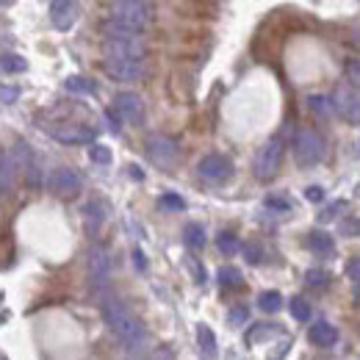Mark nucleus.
Segmentation results:
<instances>
[{
    "instance_id": "f257e3e1",
    "label": "nucleus",
    "mask_w": 360,
    "mask_h": 360,
    "mask_svg": "<svg viewBox=\"0 0 360 360\" xmlns=\"http://www.w3.org/2000/svg\"><path fill=\"white\" fill-rule=\"evenodd\" d=\"M103 319L108 324V330L114 333V338L128 349V352H141L147 347V333H144V324L136 319L117 297H103Z\"/></svg>"
},
{
    "instance_id": "f03ea898",
    "label": "nucleus",
    "mask_w": 360,
    "mask_h": 360,
    "mask_svg": "<svg viewBox=\"0 0 360 360\" xmlns=\"http://www.w3.org/2000/svg\"><path fill=\"white\" fill-rule=\"evenodd\" d=\"M108 20L134 31H147L153 22V8L147 3H114V8L108 11Z\"/></svg>"
},
{
    "instance_id": "4468645a",
    "label": "nucleus",
    "mask_w": 360,
    "mask_h": 360,
    "mask_svg": "<svg viewBox=\"0 0 360 360\" xmlns=\"http://www.w3.org/2000/svg\"><path fill=\"white\" fill-rule=\"evenodd\" d=\"M308 341L314 347H319V349H330V347L338 344V330L327 319H319L316 324H311V330H308Z\"/></svg>"
},
{
    "instance_id": "cd10ccee",
    "label": "nucleus",
    "mask_w": 360,
    "mask_h": 360,
    "mask_svg": "<svg viewBox=\"0 0 360 360\" xmlns=\"http://www.w3.org/2000/svg\"><path fill=\"white\" fill-rule=\"evenodd\" d=\"M67 91H75V94H94L97 86L91 84L89 78H70V81H67Z\"/></svg>"
},
{
    "instance_id": "f3484780",
    "label": "nucleus",
    "mask_w": 360,
    "mask_h": 360,
    "mask_svg": "<svg viewBox=\"0 0 360 360\" xmlns=\"http://www.w3.org/2000/svg\"><path fill=\"white\" fill-rule=\"evenodd\" d=\"M308 250L319 258H330V255H335V241L330 233L314 230V233H308Z\"/></svg>"
},
{
    "instance_id": "0eeeda50",
    "label": "nucleus",
    "mask_w": 360,
    "mask_h": 360,
    "mask_svg": "<svg viewBox=\"0 0 360 360\" xmlns=\"http://www.w3.org/2000/svg\"><path fill=\"white\" fill-rule=\"evenodd\" d=\"M333 108L335 114L349 122V125H360V94L349 84H341L335 94H333Z\"/></svg>"
},
{
    "instance_id": "dca6fc26",
    "label": "nucleus",
    "mask_w": 360,
    "mask_h": 360,
    "mask_svg": "<svg viewBox=\"0 0 360 360\" xmlns=\"http://www.w3.org/2000/svg\"><path fill=\"white\" fill-rule=\"evenodd\" d=\"M14 180H17V158L0 150V197L14 191Z\"/></svg>"
},
{
    "instance_id": "7ed1b4c3",
    "label": "nucleus",
    "mask_w": 360,
    "mask_h": 360,
    "mask_svg": "<svg viewBox=\"0 0 360 360\" xmlns=\"http://www.w3.org/2000/svg\"><path fill=\"white\" fill-rule=\"evenodd\" d=\"M105 58H144L147 45L141 34H111L103 39Z\"/></svg>"
},
{
    "instance_id": "a19ab883",
    "label": "nucleus",
    "mask_w": 360,
    "mask_h": 360,
    "mask_svg": "<svg viewBox=\"0 0 360 360\" xmlns=\"http://www.w3.org/2000/svg\"><path fill=\"white\" fill-rule=\"evenodd\" d=\"M134 258H136V266H139V269H147V261H144V255H141V250H136V252H134Z\"/></svg>"
},
{
    "instance_id": "5701e85b",
    "label": "nucleus",
    "mask_w": 360,
    "mask_h": 360,
    "mask_svg": "<svg viewBox=\"0 0 360 360\" xmlns=\"http://www.w3.org/2000/svg\"><path fill=\"white\" fill-rule=\"evenodd\" d=\"M217 280H219L222 288H241V283H244L241 271L236 269V266H222V269L217 271Z\"/></svg>"
},
{
    "instance_id": "bb28decb",
    "label": "nucleus",
    "mask_w": 360,
    "mask_h": 360,
    "mask_svg": "<svg viewBox=\"0 0 360 360\" xmlns=\"http://www.w3.org/2000/svg\"><path fill=\"white\" fill-rule=\"evenodd\" d=\"M291 316H294L297 321H308V319H311V305H308V300L294 297V300H291Z\"/></svg>"
},
{
    "instance_id": "412c9836",
    "label": "nucleus",
    "mask_w": 360,
    "mask_h": 360,
    "mask_svg": "<svg viewBox=\"0 0 360 360\" xmlns=\"http://www.w3.org/2000/svg\"><path fill=\"white\" fill-rule=\"evenodd\" d=\"M0 70L3 72H25L28 70V61L22 58V56H17V53H3L0 56Z\"/></svg>"
},
{
    "instance_id": "9b49d317",
    "label": "nucleus",
    "mask_w": 360,
    "mask_h": 360,
    "mask_svg": "<svg viewBox=\"0 0 360 360\" xmlns=\"http://www.w3.org/2000/svg\"><path fill=\"white\" fill-rule=\"evenodd\" d=\"M47 186H50V191L58 194V197H72V194L81 191L84 180H81V175H78L75 169H70V167H58V169L50 172Z\"/></svg>"
},
{
    "instance_id": "2f4dec72",
    "label": "nucleus",
    "mask_w": 360,
    "mask_h": 360,
    "mask_svg": "<svg viewBox=\"0 0 360 360\" xmlns=\"http://www.w3.org/2000/svg\"><path fill=\"white\" fill-rule=\"evenodd\" d=\"M158 202H161V208H172V211H183L186 208V200H180L178 194H164Z\"/></svg>"
},
{
    "instance_id": "c85d7f7f",
    "label": "nucleus",
    "mask_w": 360,
    "mask_h": 360,
    "mask_svg": "<svg viewBox=\"0 0 360 360\" xmlns=\"http://www.w3.org/2000/svg\"><path fill=\"white\" fill-rule=\"evenodd\" d=\"M89 158L94 161V164H103V167H108V164H111V150H108V147H103V144H94V141H91Z\"/></svg>"
},
{
    "instance_id": "a878e982",
    "label": "nucleus",
    "mask_w": 360,
    "mask_h": 360,
    "mask_svg": "<svg viewBox=\"0 0 360 360\" xmlns=\"http://www.w3.org/2000/svg\"><path fill=\"white\" fill-rule=\"evenodd\" d=\"M305 283H308L311 288H327V285H330V274L324 269H308L305 271Z\"/></svg>"
},
{
    "instance_id": "6e6552de",
    "label": "nucleus",
    "mask_w": 360,
    "mask_h": 360,
    "mask_svg": "<svg viewBox=\"0 0 360 360\" xmlns=\"http://www.w3.org/2000/svg\"><path fill=\"white\" fill-rule=\"evenodd\" d=\"M197 175L208 183H225L233 178V161L222 153H211L197 164Z\"/></svg>"
},
{
    "instance_id": "ddd939ff",
    "label": "nucleus",
    "mask_w": 360,
    "mask_h": 360,
    "mask_svg": "<svg viewBox=\"0 0 360 360\" xmlns=\"http://www.w3.org/2000/svg\"><path fill=\"white\" fill-rule=\"evenodd\" d=\"M50 22L56 31H70L78 22V0H53L50 3Z\"/></svg>"
},
{
    "instance_id": "ea45409f",
    "label": "nucleus",
    "mask_w": 360,
    "mask_h": 360,
    "mask_svg": "<svg viewBox=\"0 0 360 360\" xmlns=\"http://www.w3.org/2000/svg\"><path fill=\"white\" fill-rule=\"evenodd\" d=\"M305 197H308L311 202H321V200H324V191H321V186H308V188H305Z\"/></svg>"
},
{
    "instance_id": "f704fd0d",
    "label": "nucleus",
    "mask_w": 360,
    "mask_h": 360,
    "mask_svg": "<svg viewBox=\"0 0 360 360\" xmlns=\"http://www.w3.org/2000/svg\"><path fill=\"white\" fill-rule=\"evenodd\" d=\"M266 208L285 214V211H291V202H288V200H283V197H266Z\"/></svg>"
},
{
    "instance_id": "39448f33",
    "label": "nucleus",
    "mask_w": 360,
    "mask_h": 360,
    "mask_svg": "<svg viewBox=\"0 0 360 360\" xmlns=\"http://www.w3.org/2000/svg\"><path fill=\"white\" fill-rule=\"evenodd\" d=\"M280 164H283V139H269L261 153L255 155V178L258 180H271L280 172Z\"/></svg>"
},
{
    "instance_id": "f8f14e48",
    "label": "nucleus",
    "mask_w": 360,
    "mask_h": 360,
    "mask_svg": "<svg viewBox=\"0 0 360 360\" xmlns=\"http://www.w3.org/2000/svg\"><path fill=\"white\" fill-rule=\"evenodd\" d=\"M86 269H89V280L94 288H103L108 283V277H111V258H108L105 247H91Z\"/></svg>"
},
{
    "instance_id": "393cba45",
    "label": "nucleus",
    "mask_w": 360,
    "mask_h": 360,
    "mask_svg": "<svg viewBox=\"0 0 360 360\" xmlns=\"http://www.w3.org/2000/svg\"><path fill=\"white\" fill-rule=\"evenodd\" d=\"M217 247H219V252H222V255H227V258H230V255H236V252L241 250L238 236H233V233H227V230L217 236Z\"/></svg>"
},
{
    "instance_id": "4c0bfd02",
    "label": "nucleus",
    "mask_w": 360,
    "mask_h": 360,
    "mask_svg": "<svg viewBox=\"0 0 360 360\" xmlns=\"http://www.w3.org/2000/svg\"><path fill=\"white\" fill-rule=\"evenodd\" d=\"M341 233H344V236H349V238H352V236H358L360 222L358 219H344V222H341Z\"/></svg>"
},
{
    "instance_id": "6ab92c4d",
    "label": "nucleus",
    "mask_w": 360,
    "mask_h": 360,
    "mask_svg": "<svg viewBox=\"0 0 360 360\" xmlns=\"http://www.w3.org/2000/svg\"><path fill=\"white\" fill-rule=\"evenodd\" d=\"M308 108L314 111L319 120H330L333 117V97H327V94H311L308 97Z\"/></svg>"
},
{
    "instance_id": "e433bc0d",
    "label": "nucleus",
    "mask_w": 360,
    "mask_h": 360,
    "mask_svg": "<svg viewBox=\"0 0 360 360\" xmlns=\"http://www.w3.org/2000/svg\"><path fill=\"white\" fill-rule=\"evenodd\" d=\"M247 319H250V311H247L244 305H241V308H233V311L227 314V321H230V324H244Z\"/></svg>"
},
{
    "instance_id": "79ce46f5",
    "label": "nucleus",
    "mask_w": 360,
    "mask_h": 360,
    "mask_svg": "<svg viewBox=\"0 0 360 360\" xmlns=\"http://www.w3.org/2000/svg\"><path fill=\"white\" fill-rule=\"evenodd\" d=\"M114 3H150V0H114Z\"/></svg>"
},
{
    "instance_id": "9d476101",
    "label": "nucleus",
    "mask_w": 360,
    "mask_h": 360,
    "mask_svg": "<svg viewBox=\"0 0 360 360\" xmlns=\"http://www.w3.org/2000/svg\"><path fill=\"white\" fill-rule=\"evenodd\" d=\"M114 111L122 117L128 125H141L144 122V100L136 91H120L114 97Z\"/></svg>"
},
{
    "instance_id": "c756f323",
    "label": "nucleus",
    "mask_w": 360,
    "mask_h": 360,
    "mask_svg": "<svg viewBox=\"0 0 360 360\" xmlns=\"http://www.w3.org/2000/svg\"><path fill=\"white\" fill-rule=\"evenodd\" d=\"M344 208H347V202H344V200L333 202L330 208H324V211L319 214V222H330V219H335V217H338V211H344Z\"/></svg>"
},
{
    "instance_id": "58836bf2",
    "label": "nucleus",
    "mask_w": 360,
    "mask_h": 360,
    "mask_svg": "<svg viewBox=\"0 0 360 360\" xmlns=\"http://www.w3.org/2000/svg\"><path fill=\"white\" fill-rule=\"evenodd\" d=\"M105 122H108V128H111L114 134H120V122H122V117H120L117 111H105Z\"/></svg>"
},
{
    "instance_id": "c9c22d12",
    "label": "nucleus",
    "mask_w": 360,
    "mask_h": 360,
    "mask_svg": "<svg viewBox=\"0 0 360 360\" xmlns=\"http://www.w3.org/2000/svg\"><path fill=\"white\" fill-rule=\"evenodd\" d=\"M347 277L360 288V255H355V258L347 264Z\"/></svg>"
},
{
    "instance_id": "aec40b11",
    "label": "nucleus",
    "mask_w": 360,
    "mask_h": 360,
    "mask_svg": "<svg viewBox=\"0 0 360 360\" xmlns=\"http://www.w3.org/2000/svg\"><path fill=\"white\" fill-rule=\"evenodd\" d=\"M183 241L188 250H202L205 247V227L197 225V222H188L183 230Z\"/></svg>"
},
{
    "instance_id": "423d86ee",
    "label": "nucleus",
    "mask_w": 360,
    "mask_h": 360,
    "mask_svg": "<svg viewBox=\"0 0 360 360\" xmlns=\"http://www.w3.org/2000/svg\"><path fill=\"white\" fill-rule=\"evenodd\" d=\"M103 70L111 81L120 84H134L144 75V58H105Z\"/></svg>"
},
{
    "instance_id": "7c9ffc66",
    "label": "nucleus",
    "mask_w": 360,
    "mask_h": 360,
    "mask_svg": "<svg viewBox=\"0 0 360 360\" xmlns=\"http://www.w3.org/2000/svg\"><path fill=\"white\" fill-rule=\"evenodd\" d=\"M244 255L250 264H261L264 261V247L261 244H244Z\"/></svg>"
},
{
    "instance_id": "a211bd4d",
    "label": "nucleus",
    "mask_w": 360,
    "mask_h": 360,
    "mask_svg": "<svg viewBox=\"0 0 360 360\" xmlns=\"http://www.w3.org/2000/svg\"><path fill=\"white\" fill-rule=\"evenodd\" d=\"M197 341H200V352L205 358H217V352H219L217 349V335L208 324H197Z\"/></svg>"
},
{
    "instance_id": "20e7f679",
    "label": "nucleus",
    "mask_w": 360,
    "mask_h": 360,
    "mask_svg": "<svg viewBox=\"0 0 360 360\" xmlns=\"http://www.w3.org/2000/svg\"><path fill=\"white\" fill-rule=\"evenodd\" d=\"M294 158L300 167H314L324 158V139L311 131V128H302L294 136Z\"/></svg>"
},
{
    "instance_id": "2eb2a0df",
    "label": "nucleus",
    "mask_w": 360,
    "mask_h": 360,
    "mask_svg": "<svg viewBox=\"0 0 360 360\" xmlns=\"http://www.w3.org/2000/svg\"><path fill=\"white\" fill-rule=\"evenodd\" d=\"M53 139L64 141V144H91L94 141V131L84 128V125H61L53 131Z\"/></svg>"
},
{
    "instance_id": "72a5a7b5",
    "label": "nucleus",
    "mask_w": 360,
    "mask_h": 360,
    "mask_svg": "<svg viewBox=\"0 0 360 360\" xmlns=\"http://www.w3.org/2000/svg\"><path fill=\"white\" fill-rule=\"evenodd\" d=\"M344 72H347V81H349L352 86H360V61H349V64L344 67Z\"/></svg>"
},
{
    "instance_id": "473e14b6",
    "label": "nucleus",
    "mask_w": 360,
    "mask_h": 360,
    "mask_svg": "<svg viewBox=\"0 0 360 360\" xmlns=\"http://www.w3.org/2000/svg\"><path fill=\"white\" fill-rule=\"evenodd\" d=\"M20 86H0V103L8 105V103H17L20 100Z\"/></svg>"
},
{
    "instance_id": "1a4fd4ad",
    "label": "nucleus",
    "mask_w": 360,
    "mask_h": 360,
    "mask_svg": "<svg viewBox=\"0 0 360 360\" xmlns=\"http://www.w3.org/2000/svg\"><path fill=\"white\" fill-rule=\"evenodd\" d=\"M147 155H150L153 164L167 169V167H172L180 158V147L178 141L169 139V136H150L147 139Z\"/></svg>"
},
{
    "instance_id": "b1692460",
    "label": "nucleus",
    "mask_w": 360,
    "mask_h": 360,
    "mask_svg": "<svg viewBox=\"0 0 360 360\" xmlns=\"http://www.w3.org/2000/svg\"><path fill=\"white\" fill-rule=\"evenodd\" d=\"M258 308H261L264 314H277V311L283 308V294H280V291H264V294L258 297Z\"/></svg>"
},
{
    "instance_id": "4be33fe9",
    "label": "nucleus",
    "mask_w": 360,
    "mask_h": 360,
    "mask_svg": "<svg viewBox=\"0 0 360 360\" xmlns=\"http://www.w3.org/2000/svg\"><path fill=\"white\" fill-rule=\"evenodd\" d=\"M84 219H86V227H89L91 233H94L97 227L103 225L105 214H103V205H100L97 200H91V202H86V208H84Z\"/></svg>"
}]
</instances>
